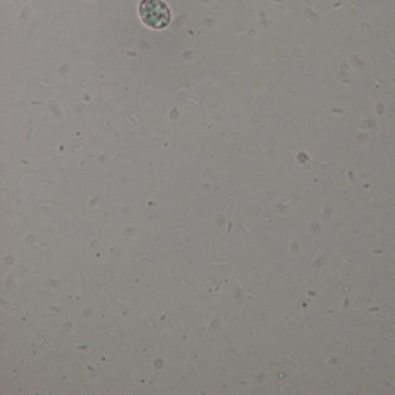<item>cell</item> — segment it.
Masks as SVG:
<instances>
[{"mask_svg": "<svg viewBox=\"0 0 395 395\" xmlns=\"http://www.w3.org/2000/svg\"><path fill=\"white\" fill-rule=\"evenodd\" d=\"M138 12L143 23L152 29H164L171 23V11L162 0H142Z\"/></svg>", "mask_w": 395, "mask_h": 395, "instance_id": "obj_1", "label": "cell"}]
</instances>
